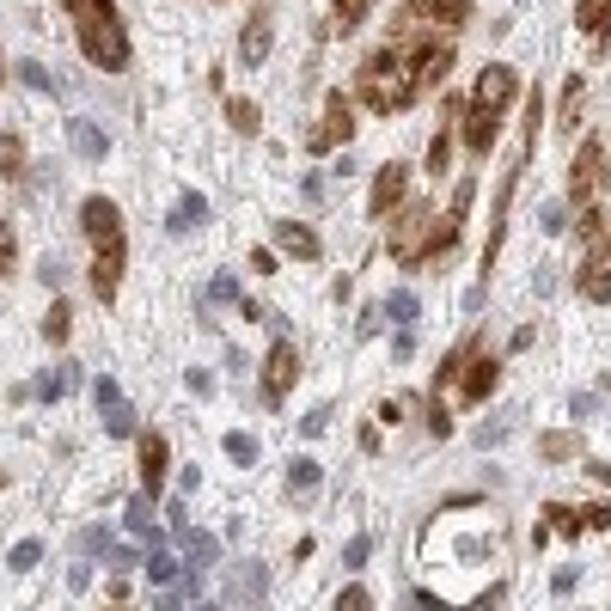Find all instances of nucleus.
I'll use <instances>...</instances> for the list:
<instances>
[{"mask_svg":"<svg viewBox=\"0 0 611 611\" xmlns=\"http://www.w3.org/2000/svg\"><path fill=\"white\" fill-rule=\"evenodd\" d=\"M587 514V532H605L611 526V502H593V507H581Z\"/></svg>","mask_w":611,"mask_h":611,"instance_id":"nucleus-35","label":"nucleus"},{"mask_svg":"<svg viewBox=\"0 0 611 611\" xmlns=\"http://www.w3.org/2000/svg\"><path fill=\"white\" fill-rule=\"evenodd\" d=\"M447 165H452V135H447V129H440V135H435V141H428V172H435V178H440V172H447Z\"/></svg>","mask_w":611,"mask_h":611,"instance_id":"nucleus-28","label":"nucleus"},{"mask_svg":"<svg viewBox=\"0 0 611 611\" xmlns=\"http://www.w3.org/2000/svg\"><path fill=\"white\" fill-rule=\"evenodd\" d=\"M226 459H239V465H257V440H251V435H226Z\"/></svg>","mask_w":611,"mask_h":611,"instance_id":"nucleus-30","label":"nucleus"},{"mask_svg":"<svg viewBox=\"0 0 611 611\" xmlns=\"http://www.w3.org/2000/svg\"><path fill=\"white\" fill-rule=\"evenodd\" d=\"M319 478H324L319 459H293V465H288V490L293 495H312V490H319Z\"/></svg>","mask_w":611,"mask_h":611,"instance_id":"nucleus-24","label":"nucleus"},{"mask_svg":"<svg viewBox=\"0 0 611 611\" xmlns=\"http://www.w3.org/2000/svg\"><path fill=\"white\" fill-rule=\"evenodd\" d=\"M19 81L25 86H37V93H55V74L43 62H19Z\"/></svg>","mask_w":611,"mask_h":611,"instance_id":"nucleus-29","label":"nucleus"},{"mask_svg":"<svg viewBox=\"0 0 611 611\" xmlns=\"http://www.w3.org/2000/svg\"><path fill=\"white\" fill-rule=\"evenodd\" d=\"M587 478H599V483H611V465H605V459H587Z\"/></svg>","mask_w":611,"mask_h":611,"instance_id":"nucleus-48","label":"nucleus"},{"mask_svg":"<svg viewBox=\"0 0 611 611\" xmlns=\"http://www.w3.org/2000/svg\"><path fill=\"white\" fill-rule=\"evenodd\" d=\"M110 435H135V410H129V404H110Z\"/></svg>","mask_w":611,"mask_h":611,"instance_id":"nucleus-34","label":"nucleus"},{"mask_svg":"<svg viewBox=\"0 0 611 611\" xmlns=\"http://www.w3.org/2000/svg\"><path fill=\"white\" fill-rule=\"evenodd\" d=\"M226 122L239 135H257V122H264V110L251 105V98H226Z\"/></svg>","mask_w":611,"mask_h":611,"instance_id":"nucleus-26","label":"nucleus"},{"mask_svg":"<svg viewBox=\"0 0 611 611\" xmlns=\"http://www.w3.org/2000/svg\"><path fill=\"white\" fill-rule=\"evenodd\" d=\"M404 190H410V165H404V160H386V165H379V172H373V196H367V214H373V221H386V214L404 202Z\"/></svg>","mask_w":611,"mask_h":611,"instance_id":"nucleus-7","label":"nucleus"},{"mask_svg":"<svg viewBox=\"0 0 611 611\" xmlns=\"http://www.w3.org/2000/svg\"><path fill=\"white\" fill-rule=\"evenodd\" d=\"M355 81H361V105L379 110V117H392V110H404V105L422 98V86H416V62H410V55H398L392 43L361 62Z\"/></svg>","mask_w":611,"mask_h":611,"instance_id":"nucleus-1","label":"nucleus"},{"mask_svg":"<svg viewBox=\"0 0 611 611\" xmlns=\"http://www.w3.org/2000/svg\"><path fill=\"white\" fill-rule=\"evenodd\" d=\"M74 25H81V50H86V62H98L105 74L129 67V37H122V19H117V13L74 19Z\"/></svg>","mask_w":611,"mask_h":611,"instance_id":"nucleus-3","label":"nucleus"},{"mask_svg":"<svg viewBox=\"0 0 611 611\" xmlns=\"http://www.w3.org/2000/svg\"><path fill=\"white\" fill-rule=\"evenodd\" d=\"M147 575H153V581H172L178 562H172V557H153V562H147Z\"/></svg>","mask_w":611,"mask_h":611,"instance_id":"nucleus-39","label":"nucleus"},{"mask_svg":"<svg viewBox=\"0 0 611 611\" xmlns=\"http://www.w3.org/2000/svg\"><path fill=\"white\" fill-rule=\"evenodd\" d=\"M392 221V264H404V269H416V264H428V239H435V208L428 202H398V208L386 214Z\"/></svg>","mask_w":611,"mask_h":611,"instance_id":"nucleus-2","label":"nucleus"},{"mask_svg":"<svg viewBox=\"0 0 611 611\" xmlns=\"http://www.w3.org/2000/svg\"><path fill=\"white\" fill-rule=\"evenodd\" d=\"M581 117H587V74H575V81L562 86V105H557V129H562V135H575V129H581Z\"/></svg>","mask_w":611,"mask_h":611,"instance_id":"nucleus-18","label":"nucleus"},{"mask_svg":"<svg viewBox=\"0 0 611 611\" xmlns=\"http://www.w3.org/2000/svg\"><path fill=\"white\" fill-rule=\"evenodd\" d=\"M538 226H545V233H562V202H550L545 221H538Z\"/></svg>","mask_w":611,"mask_h":611,"instance_id":"nucleus-46","label":"nucleus"},{"mask_svg":"<svg viewBox=\"0 0 611 611\" xmlns=\"http://www.w3.org/2000/svg\"><path fill=\"white\" fill-rule=\"evenodd\" d=\"M251 269L257 276H276V251H251Z\"/></svg>","mask_w":611,"mask_h":611,"instance_id":"nucleus-44","label":"nucleus"},{"mask_svg":"<svg viewBox=\"0 0 611 611\" xmlns=\"http://www.w3.org/2000/svg\"><path fill=\"white\" fill-rule=\"evenodd\" d=\"M196 221H208V202H202V196H184V202H178V221H172V226H196Z\"/></svg>","mask_w":611,"mask_h":611,"instance_id":"nucleus-32","label":"nucleus"},{"mask_svg":"<svg viewBox=\"0 0 611 611\" xmlns=\"http://www.w3.org/2000/svg\"><path fill=\"white\" fill-rule=\"evenodd\" d=\"M165 465H172V447H165V435H141V490H147V495L165 483Z\"/></svg>","mask_w":611,"mask_h":611,"instance_id":"nucleus-16","label":"nucleus"},{"mask_svg":"<svg viewBox=\"0 0 611 611\" xmlns=\"http://www.w3.org/2000/svg\"><path fill=\"white\" fill-rule=\"evenodd\" d=\"M7 264H13V226L0 221V276H7Z\"/></svg>","mask_w":611,"mask_h":611,"instance_id":"nucleus-38","label":"nucleus"},{"mask_svg":"<svg viewBox=\"0 0 611 611\" xmlns=\"http://www.w3.org/2000/svg\"><path fill=\"white\" fill-rule=\"evenodd\" d=\"M495 379H502V367H495L490 355H478V349H471L465 367H459V398H465V404H483V398L495 392Z\"/></svg>","mask_w":611,"mask_h":611,"instance_id":"nucleus-11","label":"nucleus"},{"mask_svg":"<svg viewBox=\"0 0 611 611\" xmlns=\"http://www.w3.org/2000/svg\"><path fill=\"white\" fill-rule=\"evenodd\" d=\"M569 410H575V416H593V410H599V398H593V392H575Z\"/></svg>","mask_w":611,"mask_h":611,"instance_id":"nucleus-41","label":"nucleus"},{"mask_svg":"<svg viewBox=\"0 0 611 611\" xmlns=\"http://www.w3.org/2000/svg\"><path fill=\"white\" fill-rule=\"evenodd\" d=\"M367 13H373V0H331V25L343 31V37H349V31H355Z\"/></svg>","mask_w":611,"mask_h":611,"instance_id":"nucleus-22","label":"nucleus"},{"mask_svg":"<svg viewBox=\"0 0 611 611\" xmlns=\"http://www.w3.org/2000/svg\"><path fill=\"white\" fill-rule=\"evenodd\" d=\"M349 135H355V105H349L343 93H331L324 98L319 129H306V147H312V153H331V147H343Z\"/></svg>","mask_w":611,"mask_h":611,"instance_id":"nucleus-4","label":"nucleus"},{"mask_svg":"<svg viewBox=\"0 0 611 611\" xmlns=\"http://www.w3.org/2000/svg\"><path fill=\"white\" fill-rule=\"evenodd\" d=\"M599 184H605V147L599 141H587L581 153H575V165H569V202H593L599 196Z\"/></svg>","mask_w":611,"mask_h":611,"instance_id":"nucleus-6","label":"nucleus"},{"mask_svg":"<svg viewBox=\"0 0 611 611\" xmlns=\"http://www.w3.org/2000/svg\"><path fill=\"white\" fill-rule=\"evenodd\" d=\"M0 178H25V141L19 135H0Z\"/></svg>","mask_w":611,"mask_h":611,"instance_id":"nucleus-25","label":"nucleus"},{"mask_svg":"<svg viewBox=\"0 0 611 611\" xmlns=\"http://www.w3.org/2000/svg\"><path fill=\"white\" fill-rule=\"evenodd\" d=\"M575 25H581L593 43H605V31H611V0H575Z\"/></svg>","mask_w":611,"mask_h":611,"instance_id":"nucleus-20","label":"nucleus"},{"mask_svg":"<svg viewBox=\"0 0 611 611\" xmlns=\"http://www.w3.org/2000/svg\"><path fill=\"white\" fill-rule=\"evenodd\" d=\"M0 81H7V62H0Z\"/></svg>","mask_w":611,"mask_h":611,"instance_id":"nucleus-49","label":"nucleus"},{"mask_svg":"<svg viewBox=\"0 0 611 611\" xmlns=\"http://www.w3.org/2000/svg\"><path fill=\"white\" fill-rule=\"evenodd\" d=\"M514 98H519V67H507V62H490V67L478 74V86H471V105H478V110H495V117H502Z\"/></svg>","mask_w":611,"mask_h":611,"instance_id":"nucleus-5","label":"nucleus"},{"mask_svg":"<svg viewBox=\"0 0 611 611\" xmlns=\"http://www.w3.org/2000/svg\"><path fill=\"white\" fill-rule=\"evenodd\" d=\"M67 319H74L67 306H50V319H43V336H50V343H67Z\"/></svg>","mask_w":611,"mask_h":611,"instance_id":"nucleus-31","label":"nucleus"},{"mask_svg":"<svg viewBox=\"0 0 611 611\" xmlns=\"http://www.w3.org/2000/svg\"><path fill=\"white\" fill-rule=\"evenodd\" d=\"M245 593H264V569H239V575H233V599H245Z\"/></svg>","mask_w":611,"mask_h":611,"instance_id":"nucleus-33","label":"nucleus"},{"mask_svg":"<svg viewBox=\"0 0 611 611\" xmlns=\"http://www.w3.org/2000/svg\"><path fill=\"white\" fill-rule=\"evenodd\" d=\"M208 293H214V300H239V281H233V276H221Z\"/></svg>","mask_w":611,"mask_h":611,"instance_id":"nucleus-42","label":"nucleus"},{"mask_svg":"<svg viewBox=\"0 0 611 611\" xmlns=\"http://www.w3.org/2000/svg\"><path fill=\"white\" fill-rule=\"evenodd\" d=\"M538 459H550V465H562V459H581V440H575L569 428H557V435H538Z\"/></svg>","mask_w":611,"mask_h":611,"instance_id":"nucleus-21","label":"nucleus"},{"mask_svg":"<svg viewBox=\"0 0 611 611\" xmlns=\"http://www.w3.org/2000/svg\"><path fill=\"white\" fill-rule=\"evenodd\" d=\"M67 141H74L81 160H105V153H110V135L98 129V122H67Z\"/></svg>","mask_w":611,"mask_h":611,"instance_id":"nucleus-19","label":"nucleus"},{"mask_svg":"<svg viewBox=\"0 0 611 611\" xmlns=\"http://www.w3.org/2000/svg\"><path fill=\"white\" fill-rule=\"evenodd\" d=\"M575 293H581V300H593V306L611 300V257L605 251H593L581 269H575Z\"/></svg>","mask_w":611,"mask_h":611,"instance_id":"nucleus-12","label":"nucleus"},{"mask_svg":"<svg viewBox=\"0 0 611 611\" xmlns=\"http://www.w3.org/2000/svg\"><path fill=\"white\" fill-rule=\"evenodd\" d=\"M37 557H43L37 545H19V550H13V569H31V562H37Z\"/></svg>","mask_w":611,"mask_h":611,"instance_id":"nucleus-45","label":"nucleus"},{"mask_svg":"<svg viewBox=\"0 0 611 611\" xmlns=\"http://www.w3.org/2000/svg\"><path fill=\"white\" fill-rule=\"evenodd\" d=\"M300 428H306V435H324V428H331V410H312Z\"/></svg>","mask_w":611,"mask_h":611,"instance_id":"nucleus-43","label":"nucleus"},{"mask_svg":"<svg viewBox=\"0 0 611 611\" xmlns=\"http://www.w3.org/2000/svg\"><path fill=\"white\" fill-rule=\"evenodd\" d=\"M269 43H276V19H269V13H251V19H245V31H239V62L257 67V62L269 55Z\"/></svg>","mask_w":611,"mask_h":611,"instance_id":"nucleus-14","label":"nucleus"},{"mask_svg":"<svg viewBox=\"0 0 611 611\" xmlns=\"http://www.w3.org/2000/svg\"><path fill=\"white\" fill-rule=\"evenodd\" d=\"M122 264H129V245H122V239L93 245V293H98V300H117V288H122Z\"/></svg>","mask_w":611,"mask_h":611,"instance_id":"nucleus-8","label":"nucleus"},{"mask_svg":"<svg viewBox=\"0 0 611 611\" xmlns=\"http://www.w3.org/2000/svg\"><path fill=\"white\" fill-rule=\"evenodd\" d=\"M81 226H86V239H93V245L122 239V208L110 196H86L81 202Z\"/></svg>","mask_w":611,"mask_h":611,"instance_id":"nucleus-10","label":"nucleus"},{"mask_svg":"<svg viewBox=\"0 0 611 611\" xmlns=\"http://www.w3.org/2000/svg\"><path fill=\"white\" fill-rule=\"evenodd\" d=\"M379 312H386V319L398 324V331H410V324H416V312H422V306H416V293H410V288H398V293H392L386 306H379Z\"/></svg>","mask_w":611,"mask_h":611,"instance_id":"nucleus-23","label":"nucleus"},{"mask_svg":"<svg viewBox=\"0 0 611 611\" xmlns=\"http://www.w3.org/2000/svg\"><path fill=\"white\" fill-rule=\"evenodd\" d=\"M404 410H410L404 398H386V404H379V422H404Z\"/></svg>","mask_w":611,"mask_h":611,"instance_id":"nucleus-40","label":"nucleus"},{"mask_svg":"<svg viewBox=\"0 0 611 611\" xmlns=\"http://www.w3.org/2000/svg\"><path fill=\"white\" fill-rule=\"evenodd\" d=\"M465 129H459V141L471 147V153H490L495 147V135H502V117H495V110H478V105H465Z\"/></svg>","mask_w":611,"mask_h":611,"instance_id":"nucleus-13","label":"nucleus"},{"mask_svg":"<svg viewBox=\"0 0 611 611\" xmlns=\"http://www.w3.org/2000/svg\"><path fill=\"white\" fill-rule=\"evenodd\" d=\"M502 435H507V422H483V428H478V440H483V447H495Z\"/></svg>","mask_w":611,"mask_h":611,"instance_id":"nucleus-47","label":"nucleus"},{"mask_svg":"<svg viewBox=\"0 0 611 611\" xmlns=\"http://www.w3.org/2000/svg\"><path fill=\"white\" fill-rule=\"evenodd\" d=\"M276 245L288 257H300V264H312V257H319V233H312L306 221H276Z\"/></svg>","mask_w":611,"mask_h":611,"instance_id":"nucleus-17","label":"nucleus"},{"mask_svg":"<svg viewBox=\"0 0 611 611\" xmlns=\"http://www.w3.org/2000/svg\"><path fill=\"white\" fill-rule=\"evenodd\" d=\"M293 379H300V355H293V343L281 336V343L269 349V361H264V404H281Z\"/></svg>","mask_w":611,"mask_h":611,"instance_id":"nucleus-9","label":"nucleus"},{"mask_svg":"<svg viewBox=\"0 0 611 611\" xmlns=\"http://www.w3.org/2000/svg\"><path fill=\"white\" fill-rule=\"evenodd\" d=\"M428 428H435V435H440V440H447V435H452V416H447V404H440V398H435V410H428Z\"/></svg>","mask_w":611,"mask_h":611,"instance_id":"nucleus-37","label":"nucleus"},{"mask_svg":"<svg viewBox=\"0 0 611 611\" xmlns=\"http://www.w3.org/2000/svg\"><path fill=\"white\" fill-rule=\"evenodd\" d=\"M367 550H373V538H349L343 562H349V569H361V562H367Z\"/></svg>","mask_w":611,"mask_h":611,"instance_id":"nucleus-36","label":"nucleus"},{"mask_svg":"<svg viewBox=\"0 0 611 611\" xmlns=\"http://www.w3.org/2000/svg\"><path fill=\"white\" fill-rule=\"evenodd\" d=\"M416 62V86H422V93H440V86H447V74H452V50L447 43H428L422 55H410Z\"/></svg>","mask_w":611,"mask_h":611,"instance_id":"nucleus-15","label":"nucleus"},{"mask_svg":"<svg viewBox=\"0 0 611 611\" xmlns=\"http://www.w3.org/2000/svg\"><path fill=\"white\" fill-rule=\"evenodd\" d=\"M545 514H550V519H545V526H550V532H569V538H575V532H581V526H587V514H581V507H562V502H550V507H545Z\"/></svg>","mask_w":611,"mask_h":611,"instance_id":"nucleus-27","label":"nucleus"}]
</instances>
